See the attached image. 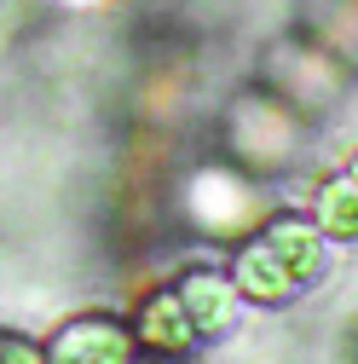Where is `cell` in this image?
<instances>
[{"instance_id":"6da1fadb","label":"cell","mask_w":358,"mask_h":364,"mask_svg":"<svg viewBox=\"0 0 358 364\" xmlns=\"http://www.w3.org/2000/svg\"><path fill=\"white\" fill-rule=\"evenodd\" d=\"M330 272V237L300 214H266L232 260V284L254 306H283Z\"/></svg>"},{"instance_id":"7a4b0ae2","label":"cell","mask_w":358,"mask_h":364,"mask_svg":"<svg viewBox=\"0 0 358 364\" xmlns=\"http://www.w3.org/2000/svg\"><path fill=\"white\" fill-rule=\"evenodd\" d=\"M219 139H226V156L243 168V173H283L300 145H306V116L278 99L272 87H243V93L226 105V122H219Z\"/></svg>"},{"instance_id":"3957f363","label":"cell","mask_w":358,"mask_h":364,"mask_svg":"<svg viewBox=\"0 0 358 364\" xmlns=\"http://www.w3.org/2000/svg\"><path fill=\"white\" fill-rule=\"evenodd\" d=\"M185 220L202 237H249L266 220V191L237 162H202L185 179Z\"/></svg>"},{"instance_id":"277c9868","label":"cell","mask_w":358,"mask_h":364,"mask_svg":"<svg viewBox=\"0 0 358 364\" xmlns=\"http://www.w3.org/2000/svg\"><path fill=\"white\" fill-rule=\"evenodd\" d=\"M266 87L312 122L347 99V53L330 41H283L266 58Z\"/></svg>"},{"instance_id":"5b68a950","label":"cell","mask_w":358,"mask_h":364,"mask_svg":"<svg viewBox=\"0 0 358 364\" xmlns=\"http://www.w3.org/2000/svg\"><path fill=\"white\" fill-rule=\"evenodd\" d=\"M40 358L47 364H133L139 358V341H133V330L121 324V318L81 312V318H70V324H58V336L47 341Z\"/></svg>"},{"instance_id":"8992f818","label":"cell","mask_w":358,"mask_h":364,"mask_svg":"<svg viewBox=\"0 0 358 364\" xmlns=\"http://www.w3.org/2000/svg\"><path fill=\"white\" fill-rule=\"evenodd\" d=\"M173 295L185 301V312H191V324H197L202 341L208 336H226L237 324V312H243V295L232 284V272H214V266H191L185 278L173 284Z\"/></svg>"},{"instance_id":"52a82bcc","label":"cell","mask_w":358,"mask_h":364,"mask_svg":"<svg viewBox=\"0 0 358 364\" xmlns=\"http://www.w3.org/2000/svg\"><path fill=\"white\" fill-rule=\"evenodd\" d=\"M133 341L139 347H151V353H162V358H185V353H197V324H191V312H185V301L173 295V284L168 289H151L145 301H139V318H133Z\"/></svg>"},{"instance_id":"ba28073f","label":"cell","mask_w":358,"mask_h":364,"mask_svg":"<svg viewBox=\"0 0 358 364\" xmlns=\"http://www.w3.org/2000/svg\"><path fill=\"white\" fill-rule=\"evenodd\" d=\"M312 225L330 237V243H358V186L347 173H330L318 197H312Z\"/></svg>"},{"instance_id":"9c48e42d","label":"cell","mask_w":358,"mask_h":364,"mask_svg":"<svg viewBox=\"0 0 358 364\" xmlns=\"http://www.w3.org/2000/svg\"><path fill=\"white\" fill-rule=\"evenodd\" d=\"M0 364H47V358H40L35 341H23V336H12V330H0Z\"/></svg>"},{"instance_id":"30bf717a","label":"cell","mask_w":358,"mask_h":364,"mask_svg":"<svg viewBox=\"0 0 358 364\" xmlns=\"http://www.w3.org/2000/svg\"><path fill=\"white\" fill-rule=\"evenodd\" d=\"M341 173H347V179H352V186H358V151H352V156L341 162Z\"/></svg>"}]
</instances>
